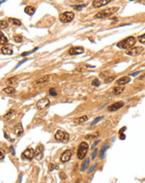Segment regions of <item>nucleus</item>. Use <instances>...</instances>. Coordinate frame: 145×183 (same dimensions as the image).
Returning a JSON list of instances; mask_svg holds the SVG:
<instances>
[{
    "label": "nucleus",
    "mask_w": 145,
    "mask_h": 183,
    "mask_svg": "<svg viewBox=\"0 0 145 183\" xmlns=\"http://www.w3.org/2000/svg\"><path fill=\"white\" fill-rule=\"evenodd\" d=\"M136 43V38L134 37H128V38L124 39L121 42H119L117 44V47L122 49H129L133 46H134Z\"/></svg>",
    "instance_id": "nucleus-1"
},
{
    "label": "nucleus",
    "mask_w": 145,
    "mask_h": 183,
    "mask_svg": "<svg viewBox=\"0 0 145 183\" xmlns=\"http://www.w3.org/2000/svg\"><path fill=\"white\" fill-rule=\"evenodd\" d=\"M119 9V7H113V8H107V9H104L101 12L98 13L97 14H95L94 19H104V18L110 17L111 15L115 13Z\"/></svg>",
    "instance_id": "nucleus-2"
},
{
    "label": "nucleus",
    "mask_w": 145,
    "mask_h": 183,
    "mask_svg": "<svg viewBox=\"0 0 145 183\" xmlns=\"http://www.w3.org/2000/svg\"><path fill=\"white\" fill-rule=\"evenodd\" d=\"M88 144L87 142H81L80 145L79 146V150H78V154L77 157L79 160H82L85 157L87 152H88Z\"/></svg>",
    "instance_id": "nucleus-3"
},
{
    "label": "nucleus",
    "mask_w": 145,
    "mask_h": 183,
    "mask_svg": "<svg viewBox=\"0 0 145 183\" xmlns=\"http://www.w3.org/2000/svg\"><path fill=\"white\" fill-rule=\"evenodd\" d=\"M55 139L58 141V142H68V140H69V135L67 132L61 131V130H59L57 132H56L55 136H54Z\"/></svg>",
    "instance_id": "nucleus-4"
},
{
    "label": "nucleus",
    "mask_w": 145,
    "mask_h": 183,
    "mask_svg": "<svg viewBox=\"0 0 145 183\" xmlns=\"http://www.w3.org/2000/svg\"><path fill=\"white\" fill-rule=\"evenodd\" d=\"M74 13L73 12H64L59 16V20L62 23H68L71 22L74 19Z\"/></svg>",
    "instance_id": "nucleus-5"
},
{
    "label": "nucleus",
    "mask_w": 145,
    "mask_h": 183,
    "mask_svg": "<svg viewBox=\"0 0 145 183\" xmlns=\"http://www.w3.org/2000/svg\"><path fill=\"white\" fill-rule=\"evenodd\" d=\"M49 105H50V101L48 100L47 97H43V98H41L39 101H38L37 107L39 110H43L48 107Z\"/></svg>",
    "instance_id": "nucleus-6"
},
{
    "label": "nucleus",
    "mask_w": 145,
    "mask_h": 183,
    "mask_svg": "<svg viewBox=\"0 0 145 183\" xmlns=\"http://www.w3.org/2000/svg\"><path fill=\"white\" fill-rule=\"evenodd\" d=\"M22 158L23 160H28L31 161L33 158L34 157V150L33 149H27L26 151H24L21 155Z\"/></svg>",
    "instance_id": "nucleus-7"
},
{
    "label": "nucleus",
    "mask_w": 145,
    "mask_h": 183,
    "mask_svg": "<svg viewBox=\"0 0 145 183\" xmlns=\"http://www.w3.org/2000/svg\"><path fill=\"white\" fill-rule=\"evenodd\" d=\"M143 51H144V48H143V47H134V48L128 50V51L126 52V54L130 56H138Z\"/></svg>",
    "instance_id": "nucleus-8"
},
{
    "label": "nucleus",
    "mask_w": 145,
    "mask_h": 183,
    "mask_svg": "<svg viewBox=\"0 0 145 183\" xmlns=\"http://www.w3.org/2000/svg\"><path fill=\"white\" fill-rule=\"evenodd\" d=\"M43 157V146H39L34 150V157L36 160L39 161Z\"/></svg>",
    "instance_id": "nucleus-9"
},
{
    "label": "nucleus",
    "mask_w": 145,
    "mask_h": 183,
    "mask_svg": "<svg viewBox=\"0 0 145 183\" xmlns=\"http://www.w3.org/2000/svg\"><path fill=\"white\" fill-rule=\"evenodd\" d=\"M124 105V102H117L113 104L110 105L109 107H108V110L109 112H115L117 110H119L121 107H123Z\"/></svg>",
    "instance_id": "nucleus-10"
},
{
    "label": "nucleus",
    "mask_w": 145,
    "mask_h": 183,
    "mask_svg": "<svg viewBox=\"0 0 145 183\" xmlns=\"http://www.w3.org/2000/svg\"><path fill=\"white\" fill-rule=\"evenodd\" d=\"M72 157V152L70 150H66L65 151H63V154L61 155L60 157V161L62 162H67L70 160Z\"/></svg>",
    "instance_id": "nucleus-11"
},
{
    "label": "nucleus",
    "mask_w": 145,
    "mask_h": 183,
    "mask_svg": "<svg viewBox=\"0 0 145 183\" xmlns=\"http://www.w3.org/2000/svg\"><path fill=\"white\" fill-rule=\"evenodd\" d=\"M84 52L83 48L81 47H72L68 50V53L70 55H77V54H81Z\"/></svg>",
    "instance_id": "nucleus-12"
},
{
    "label": "nucleus",
    "mask_w": 145,
    "mask_h": 183,
    "mask_svg": "<svg viewBox=\"0 0 145 183\" xmlns=\"http://www.w3.org/2000/svg\"><path fill=\"white\" fill-rule=\"evenodd\" d=\"M110 2H111V0H95L93 2V6L94 8H100V7L109 3Z\"/></svg>",
    "instance_id": "nucleus-13"
},
{
    "label": "nucleus",
    "mask_w": 145,
    "mask_h": 183,
    "mask_svg": "<svg viewBox=\"0 0 145 183\" xmlns=\"http://www.w3.org/2000/svg\"><path fill=\"white\" fill-rule=\"evenodd\" d=\"M130 82V77H127V76H124V77H122L121 78H119V80L116 82L119 86H121V85H125L126 83L129 82Z\"/></svg>",
    "instance_id": "nucleus-14"
},
{
    "label": "nucleus",
    "mask_w": 145,
    "mask_h": 183,
    "mask_svg": "<svg viewBox=\"0 0 145 183\" xmlns=\"http://www.w3.org/2000/svg\"><path fill=\"white\" fill-rule=\"evenodd\" d=\"M23 132V126H22V124L21 123H19V124L14 127V133L17 136H20Z\"/></svg>",
    "instance_id": "nucleus-15"
},
{
    "label": "nucleus",
    "mask_w": 145,
    "mask_h": 183,
    "mask_svg": "<svg viewBox=\"0 0 145 183\" xmlns=\"http://www.w3.org/2000/svg\"><path fill=\"white\" fill-rule=\"evenodd\" d=\"M107 149H108V144H107V143H104V144L102 146V147H101L100 152H99V157H100L101 159H104V158Z\"/></svg>",
    "instance_id": "nucleus-16"
},
{
    "label": "nucleus",
    "mask_w": 145,
    "mask_h": 183,
    "mask_svg": "<svg viewBox=\"0 0 145 183\" xmlns=\"http://www.w3.org/2000/svg\"><path fill=\"white\" fill-rule=\"evenodd\" d=\"M35 11H36V8H33V7H32V6H28V7H26V8H25V9H24V12L26 13L27 14L30 15V16L33 15L34 13H35Z\"/></svg>",
    "instance_id": "nucleus-17"
},
{
    "label": "nucleus",
    "mask_w": 145,
    "mask_h": 183,
    "mask_svg": "<svg viewBox=\"0 0 145 183\" xmlns=\"http://www.w3.org/2000/svg\"><path fill=\"white\" fill-rule=\"evenodd\" d=\"M88 119V116H83V117H79V118H76L75 120H74V122H75L76 124H82V123L86 122Z\"/></svg>",
    "instance_id": "nucleus-18"
},
{
    "label": "nucleus",
    "mask_w": 145,
    "mask_h": 183,
    "mask_svg": "<svg viewBox=\"0 0 145 183\" xmlns=\"http://www.w3.org/2000/svg\"><path fill=\"white\" fill-rule=\"evenodd\" d=\"M124 91V87H115V88L113 89V94H115V95H119V94H121Z\"/></svg>",
    "instance_id": "nucleus-19"
},
{
    "label": "nucleus",
    "mask_w": 145,
    "mask_h": 183,
    "mask_svg": "<svg viewBox=\"0 0 145 183\" xmlns=\"http://www.w3.org/2000/svg\"><path fill=\"white\" fill-rule=\"evenodd\" d=\"M1 52L2 53L6 54V55H11V54H13V50L11 49L10 48H8V47H3V48H1Z\"/></svg>",
    "instance_id": "nucleus-20"
},
{
    "label": "nucleus",
    "mask_w": 145,
    "mask_h": 183,
    "mask_svg": "<svg viewBox=\"0 0 145 183\" xmlns=\"http://www.w3.org/2000/svg\"><path fill=\"white\" fill-rule=\"evenodd\" d=\"M48 78H49V77H48V76H44V77H39V79H37L35 82L37 83V84H42V83H45L46 82L48 81Z\"/></svg>",
    "instance_id": "nucleus-21"
},
{
    "label": "nucleus",
    "mask_w": 145,
    "mask_h": 183,
    "mask_svg": "<svg viewBox=\"0 0 145 183\" xmlns=\"http://www.w3.org/2000/svg\"><path fill=\"white\" fill-rule=\"evenodd\" d=\"M88 165H89V158H86V160L84 161L82 163V166H81V171H83L88 168Z\"/></svg>",
    "instance_id": "nucleus-22"
},
{
    "label": "nucleus",
    "mask_w": 145,
    "mask_h": 183,
    "mask_svg": "<svg viewBox=\"0 0 145 183\" xmlns=\"http://www.w3.org/2000/svg\"><path fill=\"white\" fill-rule=\"evenodd\" d=\"M8 43V38L3 33L0 34V45H5Z\"/></svg>",
    "instance_id": "nucleus-23"
},
{
    "label": "nucleus",
    "mask_w": 145,
    "mask_h": 183,
    "mask_svg": "<svg viewBox=\"0 0 145 183\" xmlns=\"http://www.w3.org/2000/svg\"><path fill=\"white\" fill-rule=\"evenodd\" d=\"M8 27V23L5 20H0V29H4Z\"/></svg>",
    "instance_id": "nucleus-24"
},
{
    "label": "nucleus",
    "mask_w": 145,
    "mask_h": 183,
    "mask_svg": "<svg viewBox=\"0 0 145 183\" xmlns=\"http://www.w3.org/2000/svg\"><path fill=\"white\" fill-rule=\"evenodd\" d=\"M3 91L8 94H11V93H13V92H15V89H14L13 88H12V87H7V88H3Z\"/></svg>",
    "instance_id": "nucleus-25"
},
{
    "label": "nucleus",
    "mask_w": 145,
    "mask_h": 183,
    "mask_svg": "<svg viewBox=\"0 0 145 183\" xmlns=\"http://www.w3.org/2000/svg\"><path fill=\"white\" fill-rule=\"evenodd\" d=\"M8 21L10 23H12L14 25H17V26H21V22L19 20V19H8Z\"/></svg>",
    "instance_id": "nucleus-26"
},
{
    "label": "nucleus",
    "mask_w": 145,
    "mask_h": 183,
    "mask_svg": "<svg viewBox=\"0 0 145 183\" xmlns=\"http://www.w3.org/2000/svg\"><path fill=\"white\" fill-rule=\"evenodd\" d=\"M18 81V78L16 77H11V78H8V80H7V84H13V83H15L16 82Z\"/></svg>",
    "instance_id": "nucleus-27"
},
{
    "label": "nucleus",
    "mask_w": 145,
    "mask_h": 183,
    "mask_svg": "<svg viewBox=\"0 0 145 183\" xmlns=\"http://www.w3.org/2000/svg\"><path fill=\"white\" fill-rule=\"evenodd\" d=\"M13 39L15 42H17V43H21V42H23V37H22L21 35H15L13 37Z\"/></svg>",
    "instance_id": "nucleus-28"
},
{
    "label": "nucleus",
    "mask_w": 145,
    "mask_h": 183,
    "mask_svg": "<svg viewBox=\"0 0 145 183\" xmlns=\"http://www.w3.org/2000/svg\"><path fill=\"white\" fill-rule=\"evenodd\" d=\"M13 111H10V112H8V113L6 114V115L4 116V119L5 120H8V119H10L11 117H13Z\"/></svg>",
    "instance_id": "nucleus-29"
},
{
    "label": "nucleus",
    "mask_w": 145,
    "mask_h": 183,
    "mask_svg": "<svg viewBox=\"0 0 145 183\" xmlns=\"http://www.w3.org/2000/svg\"><path fill=\"white\" fill-rule=\"evenodd\" d=\"M37 49H38V48H34V49H33L32 51H30V52H23V53L21 54V56H22V57H24V56H28V55H29V54L33 53V52H35Z\"/></svg>",
    "instance_id": "nucleus-30"
},
{
    "label": "nucleus",
    "mask_w": 145,
    "mask_h": 183,
    "mask_svg": "<svg viewBox=\"0 0 145 183\" xmlns=\"http://www.w3.org/2000/svg\"><path fill=\"white\" fill-rule=\"evenodd\" d=\"M103 119H104V117H103V116H102V117H97V118H95V119H94L93 122L91 123V126H93V125L96 124V123H97V122H100V121H101V120H103Z\"/></svg>",
    "instance_id": "nucleus-31"
},
{
    "label": "nucleus",
    "mask_w": 145,
    "mask_h": 183,
    "mask_svg": "<svg viewBox=\"0 0 145 183\" xmlns=\"http://www.w3.org/2000/svg\"><path fill=\"white\" fill-rule=\"evenodd\" d=\"M92 85H93V86H95V87H99V85H100V82H99V80L98 78H95L93 82H92Z\"/></svg>",
    "instance_id": "nucleus-32"
},
{
    "label": "nucleus",
    "mask_w": 145,
    "mask_h": 183,
    "mask_svg": "<svg viewBox=\"0 0 145 183\" xmlns=\"http://www.w3.org/2000/svg\"><path fill=\"white\" fill-rule=\"evenodd\" d=\"M49 94L51 96H53V97H55V96H57V92H56L55 88H50V89H49Z\"/></svg>",
    "instance_id": "nucleus-33"
},
{
    "label": "nucleus",
    "mask_w": 145,
    "mask_h": 183,
    "mask_svg": "<svg viewBox=\"0 0 145 183\" xmlns=\"http://www.w3.org/2000/svg\"><path fill=\"white\" fill-rule=\"evenodd\" d=\"M138 41L140 42L141 43H145V34H143V35L139 36Z\"/></svg>",
    "instance_id": "nucleus-34"
},
{
    "label": "nucleus",
    "mask_w": 145,
    "mask_h": 183,
    "mask_svg": "<svg viewBox=\"0 0 145 183\" xmlns=\"http://www.w3.org/2000/svg\"><path fill=\"white\" fill-rule=\"evenodd\" d=\"M98 166V163H94V164L93 165V166H92L91 167L89 168V170H88V174H90V173H91L92 171H93V170L95 169V167H96V166Z\"/></svg>",
    "instance_id": "nucleus-35"
},
{
    "label": "nucleus",
    "mask_w": 145,
    "mask_h": 183,
    "mask_svg": "<svg viewBox=\"0 0 145 183\" xmlns=\"http://www.w3.org/2000/svg\"><path fill=\"white\" fill-rule=\"evenodd\" d=\"M98 150L99 149H93V153H92V160H94L95 159V157H96V156H97V153H98Z\"/></svg>",
    "instance_id": "nucleus-36"
},
{
    "label": "nucleus",
    "mask_w": 145,
    "mask_h": 183,
    "mask_svg": "<svg viewBox=\"0 0 145 183\" xmlns=\"http://www.w3.org/2000/svg\"><path fill=\"white\" fill-rule=\"evenodd\" d=\"M4 156H5L4 151L0 148V160H3V159L4 158Z\"/></svg>",
    "instance_id": "nucleus-37"
},
{
    "label": "nucleus",
    "mask_w": 145,
    "mask_h": 183,
    "mask_svg": "<svg viewBox=\"0 0 145 183\" xmlns=\"http://www.w3.org/2000/svg\"><path fill=\"white\" fill-rule=\"evenodd\" d=\"M86 5H80V6H72V8H75V9H77V10H81L82 9V8H83V7H85Z\"/></svg>",
    "instance_id": "nucleus-38"
},
{
    "label": "nucleus",
    "mask_w": 145,
    "mask_h": 183,
    "mask_svg": "<svg viewBox=\"0 0 145 183\" xmlns=\"http://www.w3.org/2000/svg\"><path fill=\"white\" fill-rule=\"evenodd\" d=\"M99 142H100V141H99V140H98V141H96V142L93 143V146H92V150H93V149H94V147H95V146H97L98 144H99Z\"/></svg>",
    "instance_id": "nucleus-39"
},
{
    "label": "nucleus",
    "mask_w": 145,
    "mask_h": 183,
    "mask_svg": "<svg viewBox=\"0 0 145 183\" xmlns=\"http://www.w3.org/2000/svg\"><path fill=\"white\" fill-rule=\"evenodd\" d=\"M26 61H27V59H23V61H21V62H20V63H19V64H18V65H17V66H16V68H19V66H20V65L22 64V63H24V62H26Z\"/></svg>",
    "instance_id": "nucleus-40"
},
{
    "label": "nucleus",
    "mask_w": 145,
    "mask_h": 183,
    "mask_svg": "<svg viewBox=\"0 0 145 183\" xmlns=\"http://www.w3.org/2000/svg\"><path fill=\"white\" fill-rule=\"evenodd\" d=\"M54 167H55V166H54V165L53 164H51V165H50V166H49V171H53V170L54 169Z\"/></svg>",
    "instance_id": "nucleus-41"
},
{
    "label": "nucleus",
    "mask_w": 145,
    "mask_h": 183,
    "mask_svg": "<svg viewBox=\"0 0 145 183\" xmlns=\"http://www.w3.org/2000/svg\"><path fill=\"white\" fill-rule=\"evenodd\" d=\"M139 73H140V72H134V73H131V74H130V76H133V77H134V76L138 75V74H139Z\"/></svg>",
    "instance_id": "nucleus-42"
},
{
    "label": "nucleus",
    "mask_w": 145,
    "mask_h": 183,
    "mask_svg": "<svg viewBox=\"0 0 145 183\" xmlns=\"http://www.w3.org/2000/svg\"><path fill=\"white\" fill-rule=\"evenodd\" d=\"M60 176H62V177H61V178H62V179H64L65 177H66V176L64 175V173H63V172H61L60 173Z\"/></svg>",
    "instance_id": "nucleus-43"
},
{
    "label": "nucleus",
    "mask_w": 145,
    "mask_h": 183,
    "mask_svg": "<svg viewBox=\"0 0 145 183\" xmlns=\"http://www.w3.org/2000/svg\"><path fill=\"white\" fill-rule=\"evenodd\" d=\"M87 183H88V182H87Z\"/></svg>",
    "instance_id": "nucleus-44"
}]
</instances>
